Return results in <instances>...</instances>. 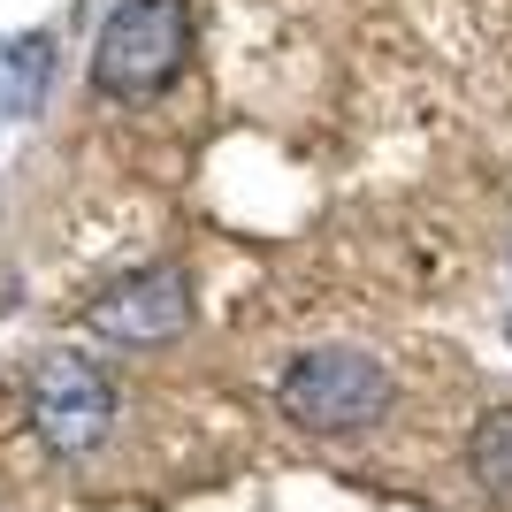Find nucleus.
<instances>
[{
  "label": "nucleus",
  "instance_id": "obj_1",
  "mask_svg": "<svg viewBox=\"0 0 512 512\" xmlns=\"http://www.w3.org/2000/svg\"><path fill=\"white\" fill-rule=\"evenodd\" d=\"M192 62V0H123L92 39V92L100 100H153Z\"/></svg>",
  "mask_w": 512,
  "mask_h": 512
},
{
  "label": "nucleus",
  "instance_id": "obj_2",
  "mask_svg": "<svg viewBox=\"0 0 512 512\" xmlns=\"http://www.w3.org/2000/svg\"><path fill=\"white\" fill-rule=\"evenodd\" d=\"M283 413L306 428V436H360L390 413L398 383L375 352H352V344H321V352H299L276 383Z\"/></svg>",
  "mask_w": 512,
  "mask_h": 512
},
{
  "label": "nucleus",
  "instance_id": "obj_3",
  "mask_svg": "<svg viewBox=\"0 0 512 512\" xmlns=\"http://www.w3.org/2000/svg\"><path fill=\"white\" fill-rule=\"evenodd\" d=\"M23 413H31L46 451L85 459V451L107 444V428H115V383H107L92 360H77V352H46V360L31 367V383H23Z\"/></svg>",
  "mask_w": 512,
  "mask_h": 512
},
{
  "label": "nucleus",
  "instance_id": "obj_4",
  "mask_svg": "<svg viewBox=\"0 0 512 512\" xmlns=\"http://www.w3.org/2000/svg\"><path fill=\"white\" fill-rule=\"evenodd\" d=\"M85 321L107 344H169L192 321V283H184V268H138V276L107 283L85 306Z\"/></svg>",
  "mask_w": 512,
  "mask_h": 512
},
{
  "label": "nucleus",
  "instance_id": "obj_5",
  "mask_svg": "<svg viewBox=\"0 0 512 512\" xmlns=\"http://www.w3.org/2000/svg\"><path fill=\"white\" fill-rule=\"evenodd\" d=\"M46 77H54V39H46V31H23V39L0 46V123L39 115Z\"/></svg>",
  "mask_w": 512,
  "mask_h": 512
},
{
  "label": "nucleus",
  "instance_id": "obj_6",
  "mask_svg": "<svg viewBox=\"0 0 512 512\" xmlns=\"http://www.w3.org/2000/svg\"><path fill=\"white\" fill-rule=\"evenodd\" d=\"M467 467H474V482H482L490 497H505V505H512V406H490L482 421H474Z\"/></svg>",
  "mask_w": 512,
  "mask_h": 512
},
{
  "label": "nucleus",
  "instance_id": "obj_7",
  "mask_svg": "<svg viewBox=\"0 0 512 512\" xmlns=\"http://www.w3.org/2000/svg\"><path fill=\"white\" fill-rule=\"evenodd\" d=\"M505 337H512V321H505Z\"/></svg>",
  "mask_w": 512,
  "mask_h": 512
}]
</instances>
